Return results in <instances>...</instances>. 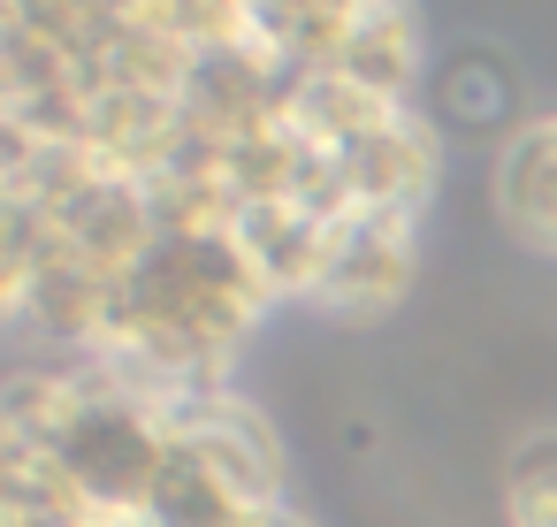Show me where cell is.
<instances>
[{"label": "cell", "mask_w": 557, "mask_h": 527, "mask_svg": "<svg viewBox=\"0 0 557 527\" xmlns=\"http://www.w3.org/2000/svg\"><path fill=\"white\" fill-rule=\"evenodd\" d=\"M496 215L534 253H557V115H534L496 154Z\"/></svg>", "instance_id": "obj_4"}, {"label": "cell", "mask_w": 557, "mask_h": 527, "mask_svg": "<svg viewBox=\"0 0 557 527\" xmlns=\"http://www.w3.org/2000/svg\"><path fill=\"white\" fill-rule=\"evenodd\" d=\"M268 527H306V519H298V512H275V519H268Z\"/></svg>", "instance_id": "obj_6"}, {"label": "cell", "mask_w": 557, "mask_h": 527, "mask_svg": "<svg viewBox=\"0 0 557 527\" xmlns=\"http://www.w3.org/2000/svg\"><path fill=\"white\" fill-rule=\"evenodd\" d=\"M435 169H443V131L435 115L412 100L397 115H382L367 138L336 146V176L351 207H389V215H428L435 199Z\"/></svg>", "instance_id": "obj_2"}, {"label": "cell", "mask_w": 557, "mask_h": 527, "mask_svg": "<svg viewBox=\"0 0 557 527\" xmlns=\"http://www.w3.org/2000/svg\"><path fill=\"white\" fill-rule=\"evenodd\" d=\"M329 70L367 85V93H382V100H420L428 47H420V24H412V0H367Z\"/></svg>", "instance_id": "obj_3"}, {"label": "cell", "mask_w": 557, "mask_h": 527, "mask_svg": "<svg viewBox=\"0 0 557 527\" xmlns=\"http://www.w3.org/2000/svg\"><path fill=\"white\" fill-rule=\"evenodd\" d=\"M412 268H420V215L351 207L336 222V245H329L313 306L336 314V321H374V314H389L412 291Z\"/></svg>", "instance_id": "obj_1"}, {"label": "cell", "mask_w": 557, "mask_h": 527, "mask_svg": "<svg viewBox=\"0 0 557 527\" xmlns=\"http://www.w3.org/2000/svg\"><path fill=\"white\" fill-rule=\"evenodd\" d=\"M504 519L511 527H557V428L527 436L504 466Z\"/></svg>", "instance_id": "obj_5"}]
</instances>
